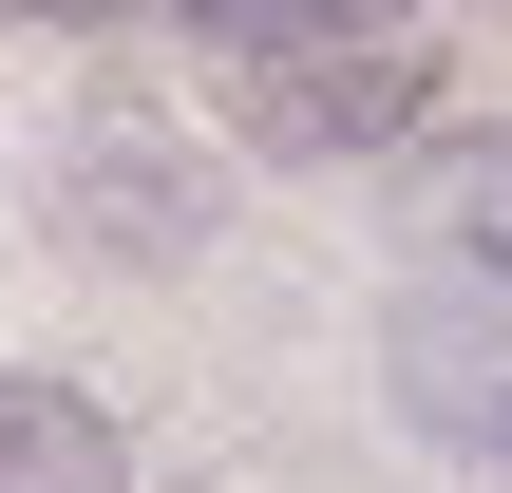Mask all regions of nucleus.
<instances>
[{"label":"nucleus","instance_id":"2","mask_svg":"<svg viewBox=\"0 0 512 493\" xmlns=\"http://www.w3.org/2000/svg\"><path fill=\"white\" fill-rule=\"evenodd\" d=\"M57 247L76 266H190L209 247V152L171 114H76L57 133Z\"/></svg>","mask_w":512,"mask_h":493},{"label":"nucleus","instance_id":"5","mask_svg":"<svg viewBox=\"0 0 512 493\" xmlns=\"http://www.w3.org/2000/svg\"><path fill=\"white\" fill-rule=\"evenodd\" d=\"M475 456H512V399H494V437H475Z\"/></svg>","mask_w":512,"mask_h":493},{"label":"nucleus","instance_id":"1","mask_svg":"<svg viewBox=\"0 0 512 493\" xmlns=\"http://www.w3.org/2000/svg\"><path fill=\"white\" fill-rule=\"evenodd\" d=\"M190 76H209V95H228V133H247V152H285V171L418 152V133H437V95H456V57H437V38H399V19H323V0H285V19H190Z\"/></svg>","mask_w":512,"mask_h":493},{"label":"nucleus","instance_id":"3","mask_svg":"<svg viewBox=\"0 0 512 493\" xmlns=\"http://www.w3.org/2000/svg\"><path fill=\"white\" fill-rule=\"evenodd\" d=\"M0 493H133V418L57 361H0Z\"/></svg>","mask_w":512,"mask_h":493},{"label":"nucleus","instance_id":"4","mask_svg":"<svg viewBox=\"0 0 512 493\" xmlns=\"http://www.w3.org/2000/svg\"><path fill=\"white\" fill-rule=\"evenodd\" d=\"M418 285H475V304H512V114L437 152V190H418Z\"/></svg>","mask_w":512,"mask_h":493}]
</instances>
